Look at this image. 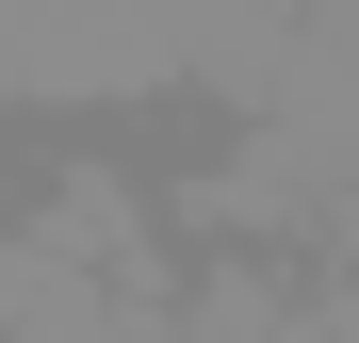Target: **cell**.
Returning <instances> with one entry per match:
<instances>
[]
</instances>
